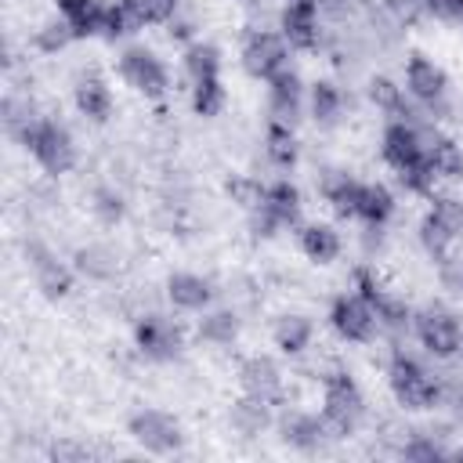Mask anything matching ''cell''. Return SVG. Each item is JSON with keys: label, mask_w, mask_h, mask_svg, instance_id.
<instances>
[{"label": "cell", "mask_w": 463, "mask_h": 463, "mask_svg": "<svg viewBox=\"0 0 463 463\" xmlns=\"http://www.w3.org/2000/svg\"><path fill=\"white\" fill-rule=\"evenodd\" d=\"M224 101H228V94H224L221 76H217V80H199V83H192V112H195V116L213 119V116L224 112Z\"/></svg>", "instance_id": "obj_34"}, {"label": "cell", "mask_w": 463, "mask_h": 463, "mask_svg": "<svg viewBox=\"0 0 463 463\" xmlns=\"http://www.w3.org/2000/svg\"><path fill=\"white\" fill-rule=\"evenodd\" d=\"M459 354H463V344H459Z\"/></svg>", "instance_id": "obj_48"}, {"label": "cell", "mask_w": 463, "mask_h": 463, "mask_svg": "<svg viewBox=\"0 0 463 463\" xmlns=\"http://www.w3.org/2000/svg\"><path fill=\"white\" fill-rule=\"evenodd\" d=\"M72 101H76L80 116H87L90 123H105L112 116V87L98 69H87V72L76 76Z\"/></svg>", "instance_id": "obj_19"}, {"label": "cell", "mask_w": 463, "mask_h": 463, "mask_svg": "<svg viewBox=\"0 0 463 463\" xmlns=\"http://www.w3.org/2000/svg\"><path fill=\"white\" fill-rule=\"evenodd\" d=\"M18 141H22V148L43 166V174H51V177L69 174V170L76 166V159H80L72 130H69L61 119H51V116L29 119V123L22 127V134H18Z\"/></svg>", "instance_id": "obj_2"}, {"label": "cell", "mask_w": 463, "mask_h": 463, "mask_svg": "<svg viewBox=\"0 0 463 463\" xmlns=\"http://www.w3.org/2000/svg\"><path fill=\"white\" fill-rule=\"evenodd\" d=\"M264 206L279 217L282 228H300V224H304V221H300V213H304V199H300V188H297L289 177H279V181L268 184V192H264Z\"/></svg>", "instance_id": "obj_26"}, {"label": "cell", "mask_w": 463, "mask_h": 463, "mask_svg": "<svg viewBox=\"0 0 463 463\" xmlns=\"http://www.w3.org/2000/svg\"><path fill=\"white\" fill-rule=\"evenodd\" d=\"M398 184H402L405 192H412V195H434L438 174L430 170V163H427V159H420L416 166H405V170H398Z\"/></svg>", "instance_id": "obj_41"}, {"label": "cell", "mask_w": 463, "mask_h": 463, "mask_svg": "<svg viewBox=\"0 0 463 463\" xmlns=\"http://www.w3.org/2000/svg\"><path fill=\"white\" fill-rule=\"evenodd\" d=\"M224 192H228V199H232L235 206H242V210L250 213V210H257V206L264 203L268 184H264L260 177H253V174H232V177L224 181Z\"/></svg>", "instance_id": "obj_35"}, {"label": "cell", "mask_w": 463, "mask_h": 463, "mask_svg": "<svg viewBox=\"0 0 463 463\" xmlns=\"http://www.w3.org/2000/svg\"><path fill=\"white\" fill-rule=\"evenodd\" d=\"M130 7V14L137 18V25H166L177 14V0H123Z\"/></svg>", "instance_id": "obj_40"}, {"label": "cell", "mask_w": 463, "mask_h": 463, "mask_svg": "<svg viewBox=\"0 0 463 463\" xmlns=\"http://www.w3.org/2000/svg\"><path fill=\"white\" fill-rule=\"evenodd\" d=\"M463 239V203L459 199H434L420 221V246L438 264L445 260Z\"/></svg>", "instance_id": "obj_6"}, {"label": "cell", "mask_w": 463, "mask_h": 463, "mask_svg": "<svg viewBox=\"0 0 463 463\" xmlns=\"http://www.w3.org/2000/svg\"><path fill=\"white\" fill-rule=\"evenodd\" d=\"M90 210H94V217H98L101 224H109V228H116V224L127 217V203H123V195H119L112 184H98V188H94Z\"/></svg>", "instance_id": "obj_38"}, {"label": "cell", "mask_w": 463, "mask_h": 463, "mask_svg": "<svg viewBox=\"0 0 463 463\" xmlns=\"http://www.w3.org/2000/svg\"><path fill=\"white\" fill-rule=\"evenodd\" d=\"M438 279H441V286L449 293L463 297V253L459 250H452L445 260H438Z\"/></svg>", "instance_id": "obj_43"}, {"label": "cell", "mask_w": 463, "mask_h": 463, "mask_svg": "<svg viewBox=\"0 0 463 463\" xmlns=\"http://www.w3.org/2000/svg\"><path fill=\"white\" fill-rule=\"evenodd\" d=\"M449 87H452L449 72L434 58H427L423 51H412L405 58V90L416 105H423L430 112V119L449 116V109H452L449 105Z\"/></svg>", "instance_id": "obj_5"}, {"label": "cell", "mask_w": 463, "mask_h": 463, "mask_svg": "<svg viewBox=\"0 0 463 463\" xmlns=\"http://www.w3.org/2000/svg\"><path fill=\"white\" fill-rule=\"evenodd\" d=\"M275 416H279V409H271L268 402H260V398H253V394H242L239 402H232L228 423H232L242 438H257V434H264L268 427H275Z\"/></svg>", "instance_id": "obj_25"}, {"label": "cell", "mask_w": 463, "mask_h": 463, "mask_svg": "<svg viewBox=\"0 0 463 463\" xmlns=\"http://www.w3.org/2000/svg\"><path fill=\"white\" fill-rule=\"evenodd\" d=\"M329 329L344 344H373L380 333V322H376V311L358 293H340L329 304Z\"/></svg>", "instance_id": "obj_12"}, {"label": "cell", "mask_w": 463, "mask_h": 463, "mask_svg": "<svg viewBox=\"0 0 463 463\" xmlns=\"http://www.w3.org/2000/svg\"><path fill=\"white\" fill-rule=\"evenodd\" d=\"M58 14L72 25L76 40H87V36H98L101 33V0H54Z\"/></svg>", "instance_id": "obj_33"}, {"label": "cell", "mask_w": 463, "mask_h": 463, "mask_svg": "<svg viewBox=\"0 0 463 463\" xmlns=\"http://www.w3.org/2000/svg\"><path fill=\"white\" fill-rule=\"evenodd\" d=\"M376 311V322H380V329H387V333H409L412 329V307L402 300V297H394L391 289L383 293V300L373 307Z\"/></svg>", "instance_id": "obj_36"}, {"label": "cell", "mask_w": 463, "mask_h": 463, "mask_svg": "<svg viewBox=\"0 0 463 463\" xmlns=\"http://www.w3.org/2000/svg\"><path fill=\"white\" fill-rule=\"evenodd\" d=\"M116 72L130 90H137L145 98H163L170 90V72H166L163 58L156 51H148L145 43L123 47L116 58Z\"/></svg>", "instance_id": "obj_7"}, {"label": "cell", "mask_w": 463, "mask_h": 463, "mask_svg": "<svg viewBox=\"0 0 463 463\" xmlns=\"http://www.w3.org/2000/svg\"><path fill=\"white\" fill-rule=\"evenodd\" d=\"M181 69H184V76H188L192 83H199V80H217V76H221V47L210 43V40H192V43H184V51H181Z\"/></svg>", "instance_id": "obj_29"}, {"label": "cell", "mask_w": 463, "mask_h": 463, "mask_svg": "<svg viewBox=\"0 0 463 463\" xmlns=\"http://www.w3.org/2000/svg\"><path fill=\"white\" fill-rule=\"evenodd\" d=\"M416 4L441 22H463V0H416Z\"/></svg>", "instance_id": "obj_45"}, {"label": "cell", "mask_w": 463, "mask_h": 463, "mask_svg": "<svg viewBox=\"0 0 463 463\" xmlns=\"http://www.w3.org/2000/svg\"><path fill=\"white\" fill-rule=\"evenodd\" d=\"M134 347L148 362H170L184 347V329L159 311H145L134 318Z\"/></svg>", "instance_id": "obj_11"}, {"label": "cell", "mask_w": 463, "mask_h": 463, "mask_svg": "<svg viewBox=\"0 0 463 463\" xmlns=\"http://www.w3.org/2000/svg\"><path fill=\"white\" fill-rule=\"evenodd\" d=\"M76 40V33H72V25L58 14V18H47L40 29H36V36H33V43L43 51V54H58V51H65L69 43Z\"/></svg>", "instance_id": "obj_39"}, {"label": "cell", "mask_w": 463, "mask_h": 463, "mask_svg": "<svg viewBox=\"0 0 463 463\" xmlns=\"http://www.w3.org/2000/svg\"><path fill=\"white\" fill-rule=\"evenodd\" d=\"M365 94H369V101L387 119H412V123H420V112L409 105V90L402 83H394L391 76H373L369 87H365Z\"/></svg>", "instance_id": "obj_22"}, {"label": "cell", "mask_w": 463, "mask_h": 463, "mask_svg": "<svg viewBox=\"0 0 463 463\" xmlns=\"http://www.w3.org/2000/svg\"><path fill=\"white\" fill-rule=\"evenodd\" d=\"M297 246L311 264H333L340 257V250H344V239H340V232L333 224L307 221V224L297 228Z\"/></svg>", "instance_id": "obj_20"}, {"label": "cell", "mask_w": 463, "mask_h": 463, "mask_svg": "<svg viewBox=\"0 0 463 463\" xmlns=\"http://www.w3.org/2000/svg\"><path fill=\"white\" fill-rule=\"evenodd\" d=\"M322 423L329 438H351L365 416V394L347 369H333L322 376Z\"/></svg>", "instance_id": "obj_3"}, {"label": "cell", "mask_w": 463, "mask_h": 463, "mask_svg": "<svg viewBox=\"0 0 463 463\" xmlns=\"http://www.w3.org/2000/svg\"><path fill=\"white\" fill-rule=\"evenodd\" d=\"M239 329H242L239 315L228 311V307H217V311H203V318L195 326V336L210 347H232L239 340Z\"/></svg>", "instance_id": "obj_31"}, {"label": "cell", "mask_w": 463, "mask_h": 463, "mask_svg": "<svg viewBox=\"0 0 463 463\" xmlns=\"http://www.w3.org/2000/svg\"><path fill=\"white\" fill-rule=\"evenodd\" d=\"M307 112H311V119H315L318 127H333V123L340 119V112H344V94H340V87H336L333 80H315V83L307 87Z\"/></svg>", "instance_id": "obj_32"}, {"label": "cell", "mask_w": 463, "mask_h": 463, "mask_svg": "<svg viewBox=\"0 0 463 463\" xmlns=\"http://www.w3.org/2000/svg\"><path fill=\"white\" fill-rule=\"evenodd\" d=\"M166 300L177 311H195L203 315L213 304V282L199 271H170L166 275Z\"/></svg>", "instance_id": "obj_18"}, {"label": "cell", "mask_w": 463, "mask_h": 463, "mask_svg": "<svg viewBox=\"0 0 463 463\" xmlns=\"http://www.w3.org/2000/svg\"><path fill=\"white\" fill-rule=\"evenodd\" d=\"M289 43H286V36L279 33V29H260V25H253V29H246V36H242V47H239V58H242V69L253 76V80H271L275 72H282L286 65H289Z\"/></svg>", "instance_id": "obj_8"}, {"label": "cell", "mask_w": 463, "mask_h": 463, "mask_svg": "<svg viewBox=\"0 0 463 463\" xmlns=\"http://www.w3.org/2000/svg\"><path fill=\"white\" fill-rule=\"evenodd\" d=\"M434 127V119H387L383 134H380V156L383 163L398 174L405 166H416L420 159H427V130Z\"/></svg>", "instance_id": "obj_9"}, {"label": "cell", "mask_w": 463, "mask_h": 463, "mask_svg": "<svg viewBox=\"0 0 463 463\" xmlns=\"http://www.w3.org/2000/svg\"><path fill=\"white\" fill-rule=\"evenodd\" d=\"M318 192L322 199L329 203V210L344 221H354V210H358V195H362V181L344 174V170H326L322 181H318Z\"/></svg>", "instance_id": "obj_21"}, {"label": "cell", "mask_w": 463, "mask_h": 463, "mask_svg": "<svg viewBox=\"0 0 463 463\" xmlns=\"http://www.w3.org/2000/svg\"><path fill=\"white\" fill-rule=\"evenodd\" d=\"M412 336L430 358H438V362L456 358L459 344H463V318L452 307L423 304L420 311H412Z\"/></svg>", "instance_id": "obj_4"}, {"label": "cell", "mask_w": 463, "mask_h": 463, "mask_svg": "<svg viewBox=\"0 0 463 463\" xmlns=\"http://www.w3.org/2000/svg\"><path fill=\"white\" fill-rule=\"evenodd\" d=\"M452 456H456V459H463V449H459V452H452Z\"/></svg>", "instance_id": "obj_46"}, {"label": "cell", "mask_w": 463, "mask_h": 463, "mask_svg": "<svg viewBox=\"0 0 463 463\" xmlns=\"http://www.w3.org/2000/svg\"><path fill=\"white\" fill-rule=\"evenodd\" d=\"M275 430L297 452H315L329 438V430L322 423V412H304V409H286V405L275 416Z\"/></svg>", "instance_id": "obj_16"}, {"label": "cell", "mask_w": 463, "mask_h": 463, "mask_svg": "<svg viewBox=\"0 0 463 463\" xmlns=\"http://www.w3.org/2000/svg\"><path fill=\"white\" fill-rule=\"evenodd\" d=\"M271 340H275V347L282 354H304L311 347V340H315V322L307 315H300V311H286V315L275 318Z\"/></svg>", "instance_id": "obj_24"}, {"label": "cell", "mask_w": 463, "mask_h": 463, "mask_svg": "<svg viewBox=\"0 0 463 463\" xmlns=\"http://www.w3.org/2000/svg\"><path fill=\"white\" fill-rule=\"evenodd\" d=\"M307 101V87L300 80V72L293 65H286L282 72H275L268 80V116L279 119V123H297L300 119V109Z\"/></svg>", "instance_id": "obj_17"}, {"label": "cell", "mask_w": 463, "mask_h": 463, "mask_svg": "<svg viewBox=\"0 0 463 463\" xmlns=\"http://www.w3.org/2000/svg\"><path fill=\"white\" fill-rule=\"evenodd\" d=\"M239 387H242V394H253V398L268 402L271 409H282L286 405V376H282L279 362L268 358V354L242 358V365H239Z\"/></svg>", "instance_id": "obj_14"}, {"label": "cell", "mask_w": 463, "mask_h": 463, "mask_svg": "<svg viewBox=\"0 0 463 463\" xmlns=\"http://www.w3.org/2000/svg\"><path fill=\"white\" fill-rule=\"evenodd\" d=\"M141 25H137V18L130 14V7L123 4V0H109L105 7H101V33L98 36H105V40H123V36H130V33H137Z\"/></svg>", "instance_id": "obj_37"}, {"label": "cell", "mask_w": 463, "mask_h": 463, "mask_svg": "<svg viewBox=\"0 0 463 463\" xmlns=\"http://www.w3.org/2000/svg\"><path fill=\"white\" fill-rule=\"evenodd\" d=\"M72 268L80 275H87L90 282H109V279H116L119 260H116V250H109L101 242H87L72 253Z\"/></svg>", "instance_id": "obj_30"}, {"label": "cell", "mask_w": 463, "mask_h": 463, "mask_svg": "<svg viewBox=\"0 0 463 463\" xmlns=\"http://www.w3.org/2000/svg\"><path fill=\"white\" fill-rule=\"evenodd\" d=\"M391 217H394V192L387 184H380V181H362L354 221H362L369 228H383Z\"/></svg>", "instance_id": "obj_27"}, {"label": "cell", "mask_w": 463, "mask_h": 463, "mask_svg": "<svg viewBox=\"0 0 463 463\" xmlns=\"http://www.w3.org/2000/svg\"><path fill=\"white\" fill-rule=\"evenodd\" d=\"M402 456L405 459H438V456H449L438 441H430V438H423V434H412L405 445H402Z\"/></svg>", "instance_id": "obj_44"}, {"label": "cell", "mask_w": 463, "mask_h": 463, "mask_svg": "<svg viewBox=\"0 0 463 463\" xmlns=\"http://www.w3.org/2000/svg\"><path fill=\"white\" fill-rule=\"evenodd\" d=\"M264 156L275 170H293L297 159H300V145H297V134L289 123H279V119H268V130H264Z\"/></svg>", "instance_id": "obj_28"}, {"label": "cell", "mask_w": 463, "mask_h": 463, "mask_svg": "<svg viewBox=\"0 0 463 463\" xmlns=\"http://www.w3.org/2000/svg\"><path fill=\"white\" fill-rule=\"evenodd\" d=\"M427 163L438 174V181H459L463 177V145L449 134H438V127L427 130Z\"/></svg>", "instance_id": "obj_23"}, {"label": "cell", "mask_w": 463, "mask_h": 463, "mask_svg": "<svg viewBox=\"0 0 463 463\" xmlns=\"http://www.w3.org/2000/svg\"><path fill=\"white\" fill-rule=\"evenodd\" d=\"M239 4H257V0H239Z\"/></svg>", "instance_id": "obj_47"}, {"label": "cell", "mask_w": 463, "mask_h": 463, "mask_svg": "<svg viewBox=\"0 0 463 463\" xmlns=\"http://www.w3.org/2000/svg\"><path fill=\"white\" fill-rule=\"evenodd\" d=\"M25 257H29L33 279H36V286H40V293H43L47 300L69 297V289H72V282H76V268L61 264L58 253H54L51 246H43V242H29V246H25Z\"/></svg>", "instance_id": "obj_15"}, {"label": "cell", "mask_w": 463, "mask_h": 463, "mask_svg": "<svg viewBox=\"0 0 463 463\" xmlns=\"http://www.w3.org/2000/svg\"><path fill=\"white\" fill-rule=\"evenodd\" d=\"M354 293L369 304V307H376L380 300H383V293H387V286H383V279L376 275V268H369V264H358L354 268Z\"/></svg>", "instance_id": "obj_42"}, {"label": "cell", "mask_w": 463, "mask_h": 463, "mask_svg": "<svg viewBox=\"0 0 463 463\" xmlns=\"http://www.w3.org/2000/svg\"><path fill=\"white\" fill-rule=\"evenodd\" d=\"M322 0H282L279 33L293 51H318L322 47Z\"/></svg>", "instance_id": "obj_13"}, {"label": "cell", "mask_w": 463, "mask_h": 463, "mask_svg": "<svg viewBox=\"0 0 463 463\" xmlns=\"http://www.w3.org/2000/svg\"><path fill=\"white\" fill-rule=\"evenodd\" d=\"M387 387L394 394V402L409 412H427L441 405V376H434L416 354H409L405 347L391 351L387 362Z\"/></svg>", "instance_id": "obj_1"}, {"label": "cell", "mask_w": 463, "mask_h": 463, "mask_svg": "<svg viewBox=\"0 0 463 463\" xmlns=\"http://www.w3.org/2000/svg\"><path fill=\"white\" fill-rule=\"evenodd\" d=\"M127 434L152 456H174L184 445L181 420L166 409H137L127 420Z\"/></svg>", "instance_id": "obj_10"}]
</instances>
